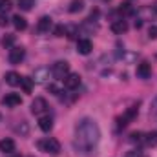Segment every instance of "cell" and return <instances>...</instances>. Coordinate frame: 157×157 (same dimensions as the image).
<instances>
[{
	"mask_svg": "<svg viewBox=\"0 0 157 157\" xmlns=\"http://www.w3.org/2000/svg\"><path fill=\"white\" fill-rule=\"evenodd\" d=\"M101 141V128L97 121L90 117H82L75 124V137H73V148L77 154H90L95 150V146Z\"/></svg>",
	"mask_w": 157,
	"mask_h": 157,
	"instance_id": "obj_1",
	"label": "cell"
},
{
	"mask_svg": "<svg viewBox=\"0 0 157 157\" xmlns=\"http://www.w3.org/2000/svg\"><path fill=\"white\" fill-rule=\"evenodd\" d=\"M68 75H70V64L66 60L53 62V66H51V77L57 78V80H64Z\"/></svg>",
	"mask_w": 157,
	"mask_h": 157,
	"instance_id": "obj_2",
	"label": "cell"
},
{
	"mask_svg": "<svg viewBox=\"0 0 157 157\" xmlns=\"http://www.w3.org/2000/svg\"><path fill=\"white\" fill-rule=\"evenodd\" d=\"M39 148H40V152L57 155V154L60 152V143H59L55 137H46V139L39 141Z\"/></svg>",
	"mask_w": 157,
	"mask_h": 157,
	"instance_id": "obj_3",
	"label": "cell"
},
{
	"mask_svg": "<svg viewBox=\"0 0 157 157\" xmlns=\"http://www.w3.org/2000/svg\"><path fill=\"white\" fill-rule=\"evenodd\" d=\"M137 113H139V108H137V104L130 106V108L126 110V113H124L122 117H119V119H117V126H119V128H124L126 124H130L133 119L137 117Z\"/></svg>",
	"mask_w": 157,
	"mask_h": 157,
	"instance_id": "obj_4",
	"label": "cell"
},
{
	"mask_svg": "<svg viewBox=\"0 0 157 157\" xmlns=\"http://www.w3.org/2000/svg\"><path fill=\"white\" fill-rule=\"evenodd\" d=\"M48 108H49V106H48V101H46L44 97H35L33 102H31V113H33V115H40V117H42V115L48 112Z\"/></svg>",
	"mask_w": 157,
	"mask_h": 157,
	"instance_id": "obj_5",
	"label": "cell"
},
{
	"mask_svg": "<svg viewBox=\"0 0 157 157\" xmlns=\"http://www.w3.org/2000/svg\"><path fill=\"white\" fill-rule=\"evenodd\" d=\"M24 57H26V49L22 48V46H13L11 49H9V62L11 64H20L22 60H24Z\"/></svg>",
	"mask_w": 157,
	"mask_h": 157,
	"instance_id": "obj_6",
	"label": "cell"
},
{
	"mask_svg": "<svg viewBox=\"0 0 157 157\" xmlns=\"http://www.w3.org/2000/svg\"><path fill=\"white\" fill-rule=\"evenodd\" d=\"M2 104L7 106V108H17L22 104V97L18 93H7L4 99H2Z\"/></svg>",
	"mask_w": 157,
	"mask_h": 157,
	"instance_id": "obj_7",
	"label": "cell"
},
{
	"mask_svg": "<svg viewBox=\"0 0 157 157\" xmlns=\"http://www.w3.org/2000/svg\"><path fill=\"white\" fill-rule=\"evenodd\" d=\"M78 86H80V75L78 73H70L64 78V88L66 90H77Z\"/></svg>",
	"mask_w": 157,
	"mask_h": 157,
	"instance_id": "obj_8",
	"label": "cell"
},
{
	"mask_svg": "<svg viewBox=\"0 0 157 157\" xmlns=\"http://www.w3.org/2000/svg\"><path fill=\"white\" fill-rule=\"evenodd\" d=\"M51 75V70L49 68H39V70H35V75H33V82H37V84H44L48 78Z\"/></svg>",
	"mask_w": 157,
	"mask_h": 157,
	"instance_id": "obj_9",
	"label": "cell"
},
{
	"mask_svg": "<svg viewBox=\"0 0 157 157\" xmlns=\"http://www.w3.org/2000/svg\"><path fill=\"white\" fill-rule=\"evenodd\" d=\"M137 77L143 78V80H146V78L152 77V66L148 64V62H141V64H137Z\"/></svg>",
	"mask_w": 157,
	"mask_h": 157,
	"instance_id": "obj_10",
	"label": "cell"
},
{
	"mask_svg": "<svg viewBox=\"0 0 157 157\" xmlns=\"http://www.w3.org/2000/svg\"><path fill=\"white\" fill-rule=\"evenodd\" d=\"M93 49V44L90 39H78L77 40V51L80 55H90Z\"/></svg>",
	"mask_w": 157,
	"mask_h": 157,
	"instance_id": "obj_11",
	"label": "cell"
},
{
	"mask_svg": "<svg viewBox=\"0 0 157 157\" xmlns=\"http://www.w3.org/2000/svg\"><path fill=\"white\" fill-rule=\"evenodd\" d=\"M51 28H53L51 17H40L39 22H37V31H39V33H48Z\"/></svg>",
	"mask_w": 157,
	"mask_h": 157,
	"instance_id": "obj_12",
	"label": "cell"
},
{
	"mask_svg": "<svg viewBox=\"0 0 157 157\" xmlns=\"http://www.w3.org/2000/svg\"><path fill=\"white\" fill-rule=\"evenodd\" d=\"M112 31H113L115 35H122V33H126V31H128V22L122 20V18L113 20V22H112Z\"/></svg>",
	"mask_w": 157,
	"mask_h": 157,
	"instance_id": "obj_13",
	"label": "cell"
},
{
	"mask_svg": "<svg viewBox=\"0 0 157 157\" xmlns=\"http://www.w3.org/2000/svg\"><path fill=\"white\" fill-rule=\"evenodd\" d=\"M15 141L13 139H2L0 141V152H4L6 155H9V154H15Z\"/></svg>",
	"mask_w": 157,
	"mask_h": 157,
	"instance_id": "obj_14",
	"label": "cell"
},
{
	"mask_svg": "<svg viewBox=\"0 0 157 157\" xmlns=\"http://www.w3.org/2000/svg\"><path fill=\"white\" fill-rule=\"evenodd\" d=\"M39 128L42 132H51L53 130V119L49 117V115H42L39 119Z\"/></svg>",
	"mask_w": 157,
	"mask_h": 157,
	"instance_id": "obj_15",
	"label": "cell"
},
{
	"mask_svg": "<svg viewBox=\"0 0 157 157\" xmlns=\"http://www.w3.org/2000/svg\"><path fill=\"white\" fill-rule=\"evenodd\" d=\"M11 22H13V26H15L17 31H24V29L28 28V20H26L24 17H20V15H15V17L11 18Z\"/></svg>",
	"mask_w": 157,
	"mask_h": 157,
	"instance_id": "obj_16",
	"label": "cell"
},
{
	"mask_svg": "<svg viewBox=\"0 0 157 157\" xmlns=\"http://www.w3.org/2000/svg\"><path fill=\"white\" fill-rule=\"evenodd\" d=\"M4 78H6V82H7L9 86H18V84H20V80H22V77H20L17 71H7Z\"/></svg>",
	"mask_w": 157,
	"mask_h": 157,
	"instance_id": "obj_17",
	"label": "cell"
},
{
	"mask_svg": "<svg viewBox=\"0 0 157 157\" xmlns=\"http://www.w3.org/2000/svg\"><path fill=\"white\" fill-rule=\"evenodd\" d=\"M119 13L124 15V17H128V15H133V13H135V7L132 6V2H122V4L119 6Z\"/></svg>",
	"mask_w": 157,
	"mask_h": 157,
	"instance_id": "obj_18",
	"label": "cell"
},
{
	"mask_svg": "<svg viewBox=\"0 0 157 157\" xmlns=\"http://www.w3.org/2000/svg\"><path fill=\"white\" fill-rule=\"evenodd\" d=\"M84 9V0H71L70 6H68V11L70 13H78Z\"/></svg>",
	"mask_w": 157,
	"mask_h": 157,
	"instance_id": "obj_19",
	"label": "cell"
},
{
	"mask_svg": "<svg viewBox=\"0 0 157 157\" xmlns=\"http://www.w3.org/2000/svg\"><path fill=\"white\" fill-rule=\"evenodd\" d=\"M33 78L31 77H22V80H20V86L24 88V91L26 93H31V90H33Z\"/></svg>",
	"mask_w": 157,
	"mask_h": 157,
	"instance_id": "obj_20",
	"label": "cell"
},
{
	"mask_svg": "<svg viewBox=\"0 0 157 157\" xmlns=\"http://www.w3.org/2000/svg\"><path fill=\"white\" fill-rule=\"evenodd\" d=\"M15 132L20 133V135H28V133H29V124H28L26 121H20V122L15 126Z\"/></svg>",
	"mask_w": 157,
	"mask_h": 157,
	"instance_id": "obj_21",
	"label": "cell"
},
{
	"mask_svg": "<svg viewBox=\"0 0 157 157\" xmlns=\"http://www.w3.org/2000/svg\"><path fill=\"white\" fill-rule=\"evenodd\" d=\"M17 4L22 11H31L35 6V0H17Z\"/></svg>",
	"mask_w": 157,
	"mask_h": 157,
	"instance_id": "obj_22",
	"label": "cell"
},
{
	"mask_svg": "<svg viewBox=\"0 0 157 157\" xmlns=\"http://www.w3.org/2000/svg\"><path fill=\"white\" fill-rule=\"evenodd\" d=\"M143 141H144L148 146H157V132H150V133H146Z\"/></svg>",
	"mask_w": 157,
	"mask_h": 157,
	"instance_id": "obj_23",
	"label": "cell"
},
{
	"mask_svg": "<svg viewBox=\"0 0 157 157\" xmlns=\"http://www.w3.org/2000/svg\"><path fill=\"white\" fill-rule=\"evenodd\" d=\"M2 44H4V48L6 49H11L13 46H15V35H4V39H2Z\"/></svg>",
	"mask_w": 157,
	"mask_h": 157,
	"instance_id": "obj_24",
	"label": "cell"
},
{
	"mask_svg": "<svg viewBox=\"0 0 157 157\" xmlns=\"http://www.w3.org/2000/svg\"><path fill=\"white\" fill-rule=\"evenodd\" d=\"M150 117L157 119V95L154 97V101H152V104H150Z\"/></svg>",
	"mask_w": 157,
	"mask_h": 157,
	"instance_id": "obj_25",
	"label": "cell"
},
{
	"mask_svg": "<svg viewBox=\"0 0 157 157\" xmlns=\"http://www.w3.org/2000/svg\"><path fill=\"white\" fill-rule=\"evenodd\" d=\"M143 139H144V137H143L141 132H133V133L130 135V141H132V143H141Z\"/></svg>",
	"mask_w": 157,
	"mask_h": 157,
	"instance_id": "obj_26",
	"label": "cell"
},
{
	"mask_svg": "<svg viewBox=\"0 0 157 157\" xmlns=\"http://www.w3.org/2000/svg\"><path fill=\"white\" fill-rule=\"evenodd\" d=\"M148 39H152V40L157 39V26H150L148 28Z\"/></svg>",
	"mask_w": 157,
	"mask_h": 157,
	"instance_id": "obj_27",
	"label": "cell"
},
{
	"mask_svg": "<svg viewBox=\"0 0 157 157\" xmlns=\"http://www.w3.org/2000/svg\"><path fill=\"white\" fill-rule=\"evenodd\" d=\"M55 35H57V37H64V35H66V26H62V24L57 26V28H55Z\"/></svg>",
	"mask_w": 157,
	"mask_h": 157,
	"instance_id": "obj_28",
	"label": "cell"
},
{
	"mask_svg": "<svg viewBox=\"0 0 157 157\" xmlns=\"http://www.w3.org/2000/svg\"><path fill=\"white\" fill-rule=\"evenodd\" d=\"M48 90H49V91H51L53 95H60V90H59V88H57L55 84H49V86H48Z\"/></svg>",
	"mask_w": 157,
	"mask_h": 157,
	"instance_id": "obj_29",
	"label": "cell"
},
{
	"mask_svg": "<svg viewBox=\"0 0 157 157\" xmlns=\"http://www.w3.org/2000/svg\"><path fill=\"white\" fill-rule=\"evenodd\" d=\"M7 24H9V18L2 13V15H0V28H4V26H7Z\"/></svg>",
	"mask_w": 157,
	"mask_h": 157,
	"instance_id": "obj_30",
	"label": "cell"
},
{
	"mask_svg": "<svg viewBox=\"0 0 157 157\" xmlns=\"http://www.w3.org/2000/svg\"><path fill=\"white\" fill-rule=\"evenodd\" d=\"M135 28H137V29H139V28H143V20H141V18H137V20H135Z\"/></svg>",
	"mask_w": 157,
	"mask_h": 157,
	"instance_id": "obj_31",
	"label": "cell"
},
{
	"mask_svg": "<svg viewBox=\"0 0 157 157\" xmlns=\"http://www.w3.org/2000/svg\"><path fill=\"white\" fill-rule=\"evenodd\" d=\"M152 7H154V11H155V13H157V2H155V4H154V6H152Z\"/></svg>",
	"mask_w": 157,
	"mask_h": 157,
	"instance_id": "obj_32",
	"label": "cell"
},
{
	"mask_svg": "<svg viewBox=\"0 0 157 157\" xmlns=\"http://www.w3.org/2000/svg\"><path fill=\"white\" fill-rule=\"evenodd\" d=\"M7 157H20V155H17V154H9Z\"/></svg>",
	"mask_w": 157,
	"mask_h": 157,
	"instance_id": "obj_33",
	"label": "cell"
},
{
	"mask_svg": "<svg viewBox=\"0 0 157 157\" xmlns=\"http://www.w3.org/2000/svg\"><path fill=\"white\" fill-rule=\"evenodd\" d=\"M0 119H2V115H0Z\"/></svg>",
	"mask_w": 157,
	"mask_h": 157,
	"instance_id": "obj_34",
	"label": "cell"
}]
</instances>
